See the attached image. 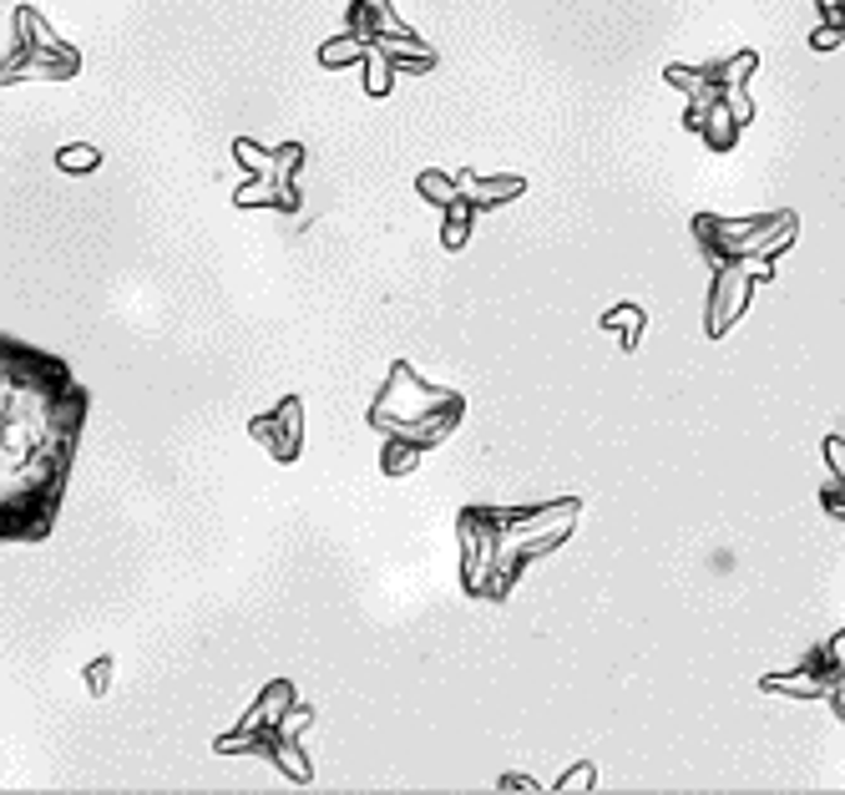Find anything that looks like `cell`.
<instances>
[{
    "mask_svg": "<svg viewBox=\"0 0 845 795\" xmlns=\"http://www.w3.org/2000/svg\"><path fill=\"white\" fill-rule=\"evenodd\" d=\"M91 396L72 360L0 330V547L51 537L76 472Z\"/></svg>",
    "mask_w": 845,
    "mask_h": 795,
    "instance_id": "1",
    "label": "cell"
},
{
    "mask_svg": "<svg viewBox=\"0 0 845 795\" xmlns=\"http://www.w3.org/2000/svg\"><path fill=\"white\" fill-rule=\"evenodd\" d=\"M774 280V259H734V264H714L709 280V305H704V330L709 339H724L734 324L744 320L749 299L759 284Z\"/></svg>",
    "mask_w": 845,
    "mask_h": 795,
    "instance_id": "2",
    "label": "cell"
},
{
    "mask_svg": "<svg viewBox=\"0 0 845 795\" xmlns=\"http://www.w3.org/2000/svg\"><path fill=\"white\" fill-rule=\"evenodd\" d=\"M451 400H456V390H446V385H425L421 375L400 360V365H390V381H385L380 400L370 406V426L390 436V431L410 426V421H425L431 411L451 406Z\"/></svg>",
    "mask_w": 845,
    "mask_h": 795,
    "instance_id": "3",
    "label": "cell"
},
{
    "mask_svg": "<svg viewBox=\"0 0 845 795\" xmlns=\"http://www.w3.org/2000/svg\"><path fill=\"white\" fill-rule=\"evenodd\" d=\"M461 198H471L476 208H496V203H511L526 192V177L522 173H496V177H476V173H461L456 177Z\"/></svg>",
    "mask_w": 845,
    "mask_h": 795,
    "instance_id": "4",
    "label": "cell"
},
{
    "mask_svg": "<svg viewBox=\"0 0 845 795\" xmlns=\"http://www.w3.org/2000/svg\"><path fill=\"white\" fill-rule=\"evenodd\" d=\"M765 694H790V699H825L831 694V679L810 674V669H795V674H765L759 679Z\"/></svg>",
    "mask_w": 845,
    "mask_h": 795,
    "instance_id": "5",
    "label": "cell"
},
{
    "mask_svg": "<svg viewBox=\"0 0 845 795\" xmlns=\"http://www.w3.org/2000/svg\"><path fill=\"white\" fill-rule=\"evenodd\" d=\"M704 148L709 152H734L740 148V122H734V112H729V102L719 97L714 107H709V117H704Z\"/></svg>",
    "mask_w": 845,
    "mask_h": 795,
    "instance_id": "6",
    "label": "cell"
},
{
    "mask_svg": "<svg viewBox=\"0 0 845 795\" xmlns=\"http://www.w3.org/2000/svg\"><path fill=\"white\" fill-rule=\"evenodd\" d=\"M476 213H482V208L471 203V198H461V192H456L451 203L440 208V219H446V228H440V244H446V249H467V238H471V223H476Z\"/></svg>",
    "mask_w": 845,
    "mask_h": 795,
    "instance_id": "7",
    "label": "cell"
},
{
    "mask_svg": "<svg viewBox=\"0 0 845 795\" xmlns=\"http://www.w3.org/2000/svg\"><path fill=\"white\" fill-rule=\"evenodd\" d=\"M598 324H602V330H618L623 350H638L643 330H648V314H643V305H618V310H602Z\"/></svg>",
    "mask_w": 845,
    "mask_h": 795,
    "instance_id": "8",
    "label": "cell"
},
{
    "mask_svg": "<svg viewBox=\"0 0 845 795\" xmlns=\"http://www.w3.org/2000/svg\"><path fill=\"white\" fill-rule=\"evenodd\" d=\"M364 57H370V36H360V30H345V36L320 46V66H330V72L355 66V61H364Z\"/></svg>",
    "mask_w": 845,
    "mask_h": 795,
    "instance_id": "9",
    "label": "cell"
},
{
    "mask_svg": "<svg viewBox=\"0 0 845 795\" xmlns=\"http://www.w3.org/2000/svg\"><path fill=\"white\" fill-rule=\"evenodd\" d=\"M390 82H395L390 57L370 46V57H364V91H370V97H385V91H390Z\"/></svg>",
    "mask_w": 845,
    "mask_h": 795,
    "instance_id": "10",
    "label": "cell"
},
{
    "mask_svg": "<svg viewBox=\"0 0 845 795\" xmlns=\"http://www.w3.org/2000/svg\"><path fill=\"white\" fill-rule=\"evenodd\" d=\"M415 188H421V198H431V203H440V208H446L456 192H461V188H456V177L436 173V167H425V173L415 177Z\"/></svg>",
    "mask_w": 845,
    "mask_h": 795,
    "instance_id": "11",
    "label": "cell"
},
{
    "mask_svg": "<svg viewBox=\"0 0 845 795\" xmlns=\"http://www.w3.org/2000/svg\"><path fill=\"white\" fill-rule=\"evenodd\" d=\"M415 461H421V446H410V442H385V476H406V472H415Z\"/></svg>",
    "mask_w": 845,
    "mask_h": 795,
    "instance_id": "12",
    "label": "cell"
},
{
    "mask_svg": "<svg viewBox=\"0 0 845 795\" xmlns=\"http://www.w3.org/2000/svg\"><path fill=\"white\" fill-rule=\"evenodd\" d=\"M593 785H598V766L593 760H577L572 770L557 775V791H593Z\"/></svg>",
    "mask_w": 845,
    "mask_h": 795,
    "instance_id": "13",
    "label": "cell"
},
{
    "mask_svg": "<svg viewBox=\"0 0 845 795\" xmlns=\"http://www.w3.org/2000/svg\"><path fill=\"white\" fill-rule=\"evenodd\" d=\"M755 66H759L755 51H734V57L724 61V87H744V82L755 76Z\"/></svg>",
    "mask_w": 845,
    "mask_h": 795,
    "instance_id": "14",
    "label": "cell"
},
{
    "mask_svg": "<svg viewBox=\"0 0 845 795\" xmlns=\"http://www.w3.org/2000/svg\"><path fill=\"white\" fill-rule=\"evenodd\" d=\"M724 102H729V112H734V122H740V127H749V122H755V102H749V91H744V87H724Z\"/></svg>",
    "mask_w": 845,
    "mask_h": 795,
    "instance_id": "15",
    "label": "cell"
},
{
    "mask_svg": "<svg viewBox=\"0 0 845 795\" xmlns=\"http://www.w3.org/2000/svg\"><path fill=\"white\" fill-rule=\"evenodd\" d=\"M841 41H845V30H841V26H831V21H820V26L810 30V46H816V51H835Z\"/></svg>",
    "mask_w": 845,
    "mask_h": 795,
    "instance_id": "16",
    "label": "cell"
},
{
    "mask_svg": "<svg viewBox=\"0 0 845 795\" xmlns=\"http://www.w3.org/2000/svg\"><path fill=\"white\" fill-rule=\"evenodd\" d=\"M820 501H825V512L841 517V522H845V476H835V482L825 486V492H820Z\"/></svg>",
    "mask_w": 845,
    "mask_h": 795,
    "instance_id": "17",
    "label": "cell"
},
{
    "mask_svg": "<svg viewBox=\"0 0 845 795\" xmlns=\"http://www.w3.org/2000/svg\"><path fill=\"white\" fill-rule=\"evenodd\" d=\"M825 467L831 476H845V436H825Z\"/></svg>",
    "mask_w": 845,
    "mask_h": 795,
    "instance_id": "18",
    "label": "cell"
},
{
    "mask_svg": "<svg viewBox=\"0 0 845 795\" xmlns=\"http://www.w3.org/2000/svg\"><path fill=\"white\" fill-rule=\"evenodd\" d=\"M825 648H831V663H835V684H845V629ZM835 684H831V690H835Z\"/></svg>",
    "mask_w": 845,
    "mask_h": 795,
    "instance_id": "19",
    "label": "cell"
},
{
    "mask_svg": "<svg viewBox=\"0 0 845 795\" xmlns=\"http://www.w3.org/2000/svg\"><path fill=\"white\" fill-rule=\"evenodd\" d=\"M816 5H820V21H831V26L845 21V0H816Z\"/></svg>",
    "mask_w": 845,
    "mask_h": 795,
    "instance_id": "20",
    "label": "cell"
},
{
    "mask_svg": "<svg viewBox=\"0 0 845 795\" xmlns=\"http://www.w3.org/2000/svg\"><path fill=\"white\" fill-rule=\"evenodd\" d=\"M501 791H542L532 775H501Z\"/></svg>",
    "mask_w": 845,
    "mask_h": 795,
    "instance_id": "21",
    "label": "cell"
},
{
    "mask_svg": "<svg viewBox=\"0 0 845 795\" xmlns=\"http://www.w3.org/2000/svg\"><path fill=\"white\" fill-rule=\"evenodd\" d=\"M97 152H61V167H91Z\"/></svg>",
    "mask_w": 845,
    "mask_h": 795,
    "instance_id": "22",
    "label": "cell"
},
{
    "mask_svg": "<svg viewBox=\"0 0 845 795\" xmlns=\"http://www.w3.org/2000/svg\"><path fill=\"white\" fill-rule=\"evenodd\" d=\"M825 699H831V709H835V715H841V720H845V684H835V690L825 694Z\"/></svg>",
    "mask_w": 845,
    "mask_h": 795,
    "instance_id": "23",
    "label": "cell"
},
{
    "mask_svg": "<svg viewBox=\"0 0 845 795\" xmlns=\"http://www.w3.org/2000/svg\"><path fill=\"white\" fill-rule=\"evenodd\" d=\"M841 30H845V21H841Z\"/></svg>",
    "mask_w": 845,
    "mask_h": 795,
    "instance_id": "24",
    "label": "cell"
}]
</instances>
